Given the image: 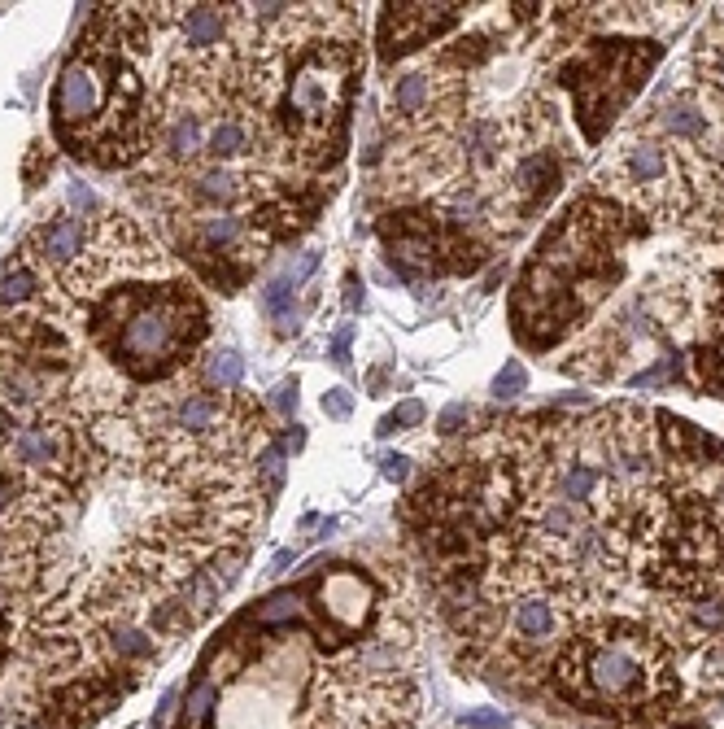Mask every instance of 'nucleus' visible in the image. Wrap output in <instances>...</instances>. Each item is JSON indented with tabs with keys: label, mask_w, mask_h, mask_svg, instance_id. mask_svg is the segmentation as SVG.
Returning <instances> with one entry per match:
<instances>
[{
	"label": "nucleus",
	"mask_w": 724,
	"mask_h": 729,
	"mask_svg": "<svg viewBox=\"0 0 724 729\" xmlns=\"http://www.w3.org/2000/svg\"><path fill=\"white\" fill-rule=\"evenodd\" d=\"M53 140L101 171L144 166L153 145V88L144 70L79 40L53 83Z\"/></svg>",
	"instance_id": "obj_1"
},
{
	"label": "nucleus",
	"mask_w": 724,
	"mask_h": 729,
	"mask_svg": "<svg viewBox=\"0 0 724 729\" xmlns=\"http://www.w3.org/2000/svg\"><path fill=\"white\" fill-rule=\"evenodd\" d=\"M563 699L598 712H663L681 699L677 647L646 629L581 633L550 668Z\"/></svg>",
	"instance_id": "obj_2"
},
{
	"label": "nucleus",
	"mask_w": 724,
	"mask_h": 729,
	"mask_svg": "<svg viewBox=\"0 0 724 729\" xmlns=\"http://www.w3.org/2000/svg\"><path fill=\"white\" fill-rule=\"evenodd\" d=\"M659 57H663V44H650V40H589L563 66L567 88H572V101H576V118H581L589 140H602L607 123L637 97V88L646 83Z\"/></svg>",
	"instance_id": "obj_3"
},
{
	"label": "nucleus",
	"mask_w": 724,
	"mask_h": 729,
	"mask_svg": "<svg viewBox=\"0 0 724 729\" xmlns=\"http://www.w3.org/2000/svg\"><path fill=\"white\" fill-rule=\"evenodd\" d=\"M467 18V5H384L380 9V31H376V53L384 66L410 62L424 44L437 35L454 31Z\"/></svg>",
	"instance_id": "obj_4"
},
{
	"label": "nucleus",
	"mask_w": 724,
	"mask_h": 729,
	"mask_svg": "<svg viewBox=\"0 0 724 729\" xmlns=\"http://www.w3.org/2000/svg\"><path fill=\"white\" fill-rule=\"evenodd\" d=\"M83 241H88V219H79V214H53V219H40L22 236L14 258L22 267H31L35 276H53V271H62L79 258Z\"/></svg>",
	"instance_id": "obj_5"
},
{
	"label": "nucleus",
	"mask_w": 724,
	"mask_h": 729,
	"mask_svg": "<svg viewBox=\"0 0 724 729\" xmlns=\"http://www.w3.org/2000/svg\"><path fill=\"white\" fill-rule=\"evenodd\" d=\"M258 306H262V315H267L271 324H275V332H280V337H293V332L301 328V315H297V289H288V284H284L280 276L262 284Z\"/></svg>",
	"instance_id": "obj_6"
},
{
	"label": "nucleus",
	"mask_w": 724,
	"mask_h": 729,
	"mask_svg": "<svg viewBox=\"0 0 724 729\" xmlns=\"http://www.w3.org/2000/svg\"><path fill=\"white\" fill-rule=\"evenodd\" d=\"M201 376H205V385H214V389H240L245 363H240L236 350H210L201 358Z\"/></svg>",
	"instance_id": "obj_7"
},
{
	"label": "nucleus",
	"mask_w": 724,
	"mask_h": 729,
	"mask_svg": "<svg viewBox=\"0 0 724 729\" xmlns=\"http://www.w3.org/2000/svg\"><path fill=\"white\" fill-rule=\"evenodd\" d=\"M528 389V372H524V363H506L502 367V376L493 380V398H515V393H524Z\"/></svg>",
	"instance_id": "obj_8"
},
{
	"label": "nucleus",
	"mask_w": 724,
	"mask_h": 729,
	"mask_svg": "<svg viewBox=\"0 0 724 729\" xmlns=\"http://www.w3.org/2000/svg\"><path fill=\"white\" fill-rule=\"evenodd\" d=\"M349 411H354V393H349V389H328V393H323V415H332V420H349Z\"/></svg>",
	"instance_id": "obj_9"
},
{
	"label": "nucleus",
	"mask_w": 724,
	"mask_h": 729,
	"mask_svg": "<svg viewBox=\"0 0 724 729\" xmlns=\"http://www.w3.org/2000/svg\"><path fill=\"white\" fill-rule=\"evenodd\" d=\"M419 420H424V406H419V402H402V406H397V411L389 415V420L380 424V433H393L397 424H406V428H410V424H419Z\"/></svg>",
	"instance_id": "obj_10"
},
{
	"label": "nucleus",
	"mask_w": 724,
	"mask_h": 729,
	"mask_svg": "<svg viewBox=\"0 0 724 729\" xmlns=\"http://www.w3.org/2000/svg\"><path fill=\"white\" fill-rule=\"evenodd\" d=\"M467 420H472V411H467V406H445L441 420H437V428H441L445 437H450V433H458V428H463Z\"/></svg>",
	"instance_id": "obj_11"
},
{
	"label": "nucleus",
	"mask_w": 724,
	"mask_h": 729,
	"mask_svg": "<svg viewBox=\"0 0 724 729\" xmlns=\"http://www.w3.org/2000/svg\"><path fill=\"white\" fill-rule=\"evenodd\" d=\"M506 721L498 712H472V716H463V729H502Z\"/></svg>",
	"instance_id": "obj_12"
},
{
	"label": "nucleus",
	"mask_w": 724,
	"mask_h": 729,
	"mask_svg": "<svg viewBox=\"0 0 724 729\" xmlns=\"http://www.w3.org/2000/svg\"><path fill=\"white\" fill-rule=\"evenodd\" d=\"M384 476H389V481H406L410 459H402V454H384Z\"/></svg>",
	"instance_id": "obj_13"
},
{
	"label": "nucleus",
	"mask_w": 724,
	"mask_h": 729,
	"mask_svg": "<svg viewBox=\"0 0 724 729\" xmlns=\"http://www.w3.org/2000/svg\"><path fill=\"white\" fill-rule=\"evenodd\" d=\"M332 363L336 367H349V328H341L332 337Z\"/></svg>",
	"instance_id": "obj_14"
},
{
	"label": "nucleus",
	"mask_w": 724,
	"mask_h": 729,
	"mask_svg": "<svg viewBox=\"0 0 724 729\" xmlns=\"http://www.w3.org/2000/svg\"><path fill=\"white\" fill-rule=\"evenodd\" d=\"M275 406H280L284 415L293 411V406H297V380H288V385H280V389H275Z\"/></svg>",
	"instance_id": "obj_15"
}]
</instances>
